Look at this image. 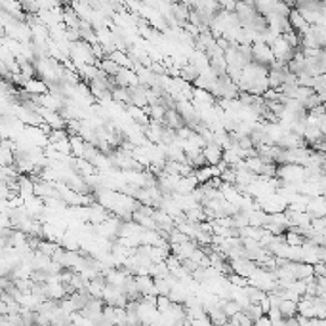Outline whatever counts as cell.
I'll list each match as a JSON object with an SVG mask.
<instances>
[{
  "mask_svg": "<svg viewBox=\"0 0 326 326\" xmlns=\"http://www.w3.org/2000/svg\"><path fill=\"white\" fill-rule=\"evenodd\" d=\"M202 154H204L208 166H220L223 160V147L218 143H210L202 149Z\"/></svg>",
  "mask_w": 326,
  "mask_h": 326,
  "instance_id": "1",
  "label": "cell"
},
{
  "mask_svg": "<svg viewBox=\"0 0 326 326\" xmlns=\"http://www.w3.org/2000/svg\"><path fill=\"white\" fill-rule=\"evenodd\" d=\"M290 25H292V29L296 31L298 34H305L311 29V25L307 23V19L301 16L298 10H292V14H290Z\"/></svg>",
  "mask_w": 326,
  "mask_h": 326,
  "instance_id": "2",
  "label": "cell"
},
{
  "mask_svg": "<svg viewBox=\"0 0 326 326\" xmlns=\"http://www.w3.org/2000/svg\"><path fill=\"white\" fill-rule=\"evenodd\" d=\"M278 309H280V313H282L284 319H294V317H298V303H296V301L284 300Z\"/></svg>",
  "mask_w": 326,
  "mask_h": 326,
  "instance_id": "3",
  "label": "cell"
},
{
  "mask_svg": "<svg viewBox=\"0 0 326 326\" xmlns=\"http://www.w3.org/2000/svg\"><path fill=\"white\" fill-rule=\"evenodd\" d=\"M242 313L252 321V323H256V321H259L265 313H263V309H261V305H256V303H250V305H246V307L242 309Z\"/></svg>",
  "mask_w": 326,
  "mask_h": 326,
  "instance_id": "4",
  "label": "cell"
},
{
  "mask_svg": "<svg viewBox=\"0 0 326 326\" xmlns=\"http://www.w3.org/2000/svg\"><path fill=\"white\" fill-rule=\"evenodd\" d=\"M254 326H273V323H271V319H269L267 315H263L259 321H256V323H254Z\"/></svg>",
  "mask_w": 326,
  "mask_h": 326,
  "instance_id": "5",
  "label": "cell"
}]
</instances>
